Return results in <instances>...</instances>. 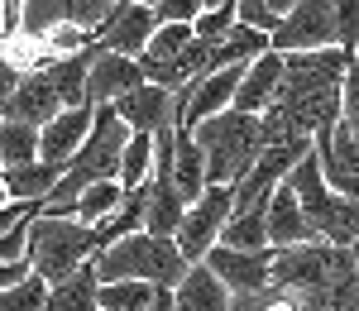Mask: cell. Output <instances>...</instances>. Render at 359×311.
<instances>
[{
	"instance_id": "22",
	"label": "cell",
	"mask_w": 359,
	"mask_h": 311,
	"mask_svg": "<svg viewBox=\"0 0 359 311\" xmlns=\"http://www.w3.org/2000/svg\"><path fill=\"white\" fill-rule=\"evenodd\" d=\"M0 177H5L10 201H43V197H48V187L62 177V168H57V163H43V158H34V163H20V168H0Z\"/></svg>"
},
{
	"instance_id": "6",
	"label": "cell",
	"mask_w": 359,
	"mask_h": 311,
	"mask_svg": "<svg viewBox=\"0 0 359 311\" xmlns=\"http://www.w3.org/2000/svg\"><path fill=\"white\" fill-rule=\"evenodd\" d=\"M335 43V5L331 0H292L278 25L269 29V48L297 53V48H331Z\"/></svg>"
},
{
	"instance_id": "37",
	"label": "cell",
	"mask_w": 359,
	"mask_h": 311,
	"mask_svg": "<svg viewBox=\"0 0 359 311\" xmlns=\"http://www.w3.org/2000/svg\"><path fill=\"white\" fill-rule=\"evenodd\" d=\"M350 258H355V273H359V240L350 244Z\"/></svg>"
},
{
	"instance_id": "8",
	"label": "cell",
	"mask_w": 359,
	"mask_h": 311,
	"mask_svg": "<svg viewBox=\"0 0 359 311\" xmlns=\"http://www.w3.org/2000/svg\"><path fill=\"white\" fill-rule=\"evenodd\" d=\"M115 115L130 125V130H144V134H158L163 125L177 120V106H182V96L172 91V86H158V82H139L135 91H125V96H115L111 101Z\"/></svg>"
},
{
	"instance_id": "36",
	"label": "cell",
	"mask_w": 359,
	"mask_h": 311,
	"mask_svg": "<svg viewBox=\"0 0 359 311\" xmlns=\"http://www.w3.org/2000/svg\"><path fill=\"white\" fill-rule=\"evenodd\" d=\"M149 311H177L172 307V287H154V307Z\"/></svg>"
},
{
	"instance_id": "25",
	"label": "cell",
	"mask_w": 359,
	"mask_h": 311,
	"mask_svg": "<svg viewBox=\"0 0 359 311\" xmlns=\"http://www.w3.org/2000/svg\"><path fill=\"white\" fill-rule=\"evenodd\" d=\"M39 158V125L0 120V168H20Z\"/></svg>"
},
{
	"instance_id": "11",
	"label": "cell",
	"mask_w": 359,
	"mask_h": 311,
	"mask_svg": "<svg viewBox=\"0 0 359 311\" xmlns=\"http://www.w3.org/2000/svg\"><path fill=\"white\" fill-rule=\"evenodd\" d=\"M139 82H144L139 57L111 53V48L96 43V57H91V67H86V106H106V101H115V96L135 91Z\"/></svg>"
},
{
	"instance_id": "40",
	"label": "cell",
	"mask_w": 359,
	"mask_h": 311,
	"mask_svg": "<svg viewBox=\"0 0 359 311\" xmlns=\"http://www.w3.org/2000/svg\"><path fill=\"white\" fill-rule=\"evenodd\" d=\"M0 53H5V39H0Z\"/></svg>"
},
{
	"instance_id": "19",
	"label": "cell",
	"mask_w": 359,
	"mask_h": 311,
	"mask_svg": "<svg viewBox=\"0 0 359 311\" xmlns=\"http://www.w3.org/2000/svg\"><path fill=\"white\" fill-rule=\"evenodd\" d=\"M96 287H101V278H96V263L86 258L77 273H67V278L48 283L43 311H101V307H96Z\"/></svg>"
},
{
	"instance_id": "34",
	"label": "cell",
	"mask_w": 359,
	"mask_h": 311,
	"mask_svg": "<svg viewBox=\"0 0 359 311\" xmlns=\"http://www.w3.org/2000/svg\"><path fill=\"white\" fill-rule=\"evenodd\" d=\"M20 77H25V67H20V62H10V57L0 53V101L15 91V82H20Z\"/></svg>"
},
{
	"instance_id": "33",
	"label": "cell",
	"mask_w": 359,
	"mask_h": 311,
	"mask_svg": "<svg viewBox=\"0 0 359 311\" xmlns=\"http://www.w3.org/2000/svg\"><path fill=\"white\" fill-rule=\"evenodd\" d=\"M20 20H25V0H0V39L20 34Z\"/></svg>"
},
{
	"instance_id": "5",
	"label": "cell",
	"mask_w": 359,
	"mask_h": 311,
	"mask_svg": "<svg viewBox=\"0 0 359 311\" xmlns=\"http://www.w3.org/2000/svg\"><path fill=\"white\" fill-rule=\"evenodd\" d=\"M230 211H235V182H206L201 197L187 201L182 221L172 230V244L182 249L187 263H196V258L221 240V226L230 221Z\"/></svg>"
},
{
	"instance_id": "15",
	"label": "cell",
	"mask_w": 359,
	"mask_h": 311,
	"mask_svg": "<svg viewBox=\"0 0 359 311\" xmlns=\"http://www.w3.org/2000/svg\"><path fill=\"white\" fill-rule=\"evenodd\" d=\"M264 230H269V249H278V244H306V240H316V230L306 226L302 206H297V192L287 187V177H283L273 192H269Z\"/></svg>"
},
{
	"instance_id": "39",
	"label": "cell",
	"mask_w": 359,
	"mask_h": 311,
	"mask_svg": "<svg viewBox=\"0 0 359 311\" xmlns=\"http://www.w3.org/2000/svg\"><path fill=\"white\" fill-rule=\"evenodd\" d=\"M350 62H355V72H359V48H355V57H350Z\"/></svg>"
},
{
	"instance_id": "13",
	"label": "cell",
	"mask_w": 359,
	"mask_h": 311,
	"mask_svg": "<svg viewBox=\"0 0 359 311\" xmlns=\"http://www.w3.org/2000/svg\"><path fill=\"white\" fill-rule=\"evenodd\" d=\"M62 111V96L53 91V82L43 77V67H34L25 72L15 91L0 101V120H25V125H43V120H53Z\"/></svg>"
},
{
	"instance_id": "12",
	"label": "cell",
	"mask_w": 359,
	"mask_h": 311,
	"mask_svg": "<svg viewBox=\"0 0 359 311\" xmlns=\"http://www.w3.org/2000/svg\"><path fill=\"white\" fill-rule=\"evenodd\" d=\"M91 115H96V106L82 101V106H62L53 120H43V125H39V158L67 168V158L77 153V144H82L86 130H91Z\"/></svg>"
},
{
	"instance_id": "9",
	"label": "cell",
	"mask_w": 359,
	"mask_h": 311,
	"mask_svg": "<svg viewBox=\"0 0 359 311\" xmlns=\"http://www.w3.org/2000/svg\"><path fill=\"white\" fill-rule=\"evenodd\" d=\"M154 29H158V25H154V5H149V0H120L115 15L106 20V25H96L91 39H96L101 48H111V53L139 57Z\"/></svg>"
},
{
	"instance_id": "17",
	"label": "cell",
	"mask_w": 359,
	"mask_h": 311,
	"mask_svg": "<svg viewBox=\"0 0 359 311\" xmlns=\"http://www.w3.org/2000/svg\"><path fill=\"white\" fill-rule=\"evenodd\" d=\"M91 57H96V39L72 48V53H48L39 62L43 77L53 82V91L62 96V106H82L86 101V67H91Z\"/></svg>"
},
{
	"instance_id": "35",
	"label": "cell",
	"mask_w": 359,
	"mask_h": 311,
	"mask_svg": "<svg viewBox=\"0 0 359 311\" xmlns=\"http://www.w3.org/2000/svg\"><path fill=\"white\" fill-rule=\"evenodd\" d=\"M25 273H29V258H0V287L20 283Z\"/></svg>"
},
{
	"instance_id": "32",
	"label": "cell",
	"mask_w": 359,
	"mask_h": 311,
	"mask_svg": "<svg viewBox=\"0 0 359 311\" xmlns=\"http://www.w3.org/2000/svg\"><path fill=\"white\" fill-rule=\"evenodd\" d=\"M340 120L350 125V134L359 139V72H355V62L345 67V82H340Z\"/></svg>"
},
{
	"instance_id": "16",
	"label": "cell",
	"mask_w": 359,
	"mask_h": 311,
	"mask_svg": "<svg viewBox=\"0 0 359 311\" xmlns=\"http://www.w3.org/2000/svg\"><path fill=\"white\" fill-rule=\"evenodd\" d=\"M172 307L177 311H230V287L211 273L206 258L187 263V273L172 283Z\"/></svg>"
},
{
	"instance_id": "4",
	"label": "cell",
	"mask_w": 359,
	"mask_h": 311,
	"mask_svg": "<svg viewBox=\"0 0 359 311\" xmlns=\"http://www.w3.org/2000/svg\"><path fill=\"white\" fill-rule=\"evenodd\" d=\"M287 187L297 192V206H302L306 226L316 230V240H326V244H355L359 240V201L340 197L326 182L316 148H306L302 158L287 168Z\"/></svg>"
},
{
	"instance_id": "27",
	"label": "cell",
	"mask_w": 359,
	"mask_h": 311,
	"mask_svg": "<svg viewBox=\"0 0 359 311\" xmlns=\"http://www.w3.org/2000/svg\"><path fill=\"white\" fill-rule=\"evenodd\" d=\"M43 297H48V283L29 268L20 283L0 287V311H43Z\"/></svg>"
},
{
	"instance_id": "38",
	"label": "cell",
	"mask_w": 359,
	"mask_h": 311,
	"mask_svg": "<svg viewBox=\"0 0 359 311\" xmlns=\"http://www.w3.org/2000/svg\"><path fill=\"white\" fill-rule=\"evenodd\" d=\"M5 201H10V192H5V177H0V206H5Z\"/></svg>"
},
{
	"instance_id": "21",
	"label": "cell",
	"mask_w": 359,
	"mask_h": 311,
	"mask_svg": "<svg viewBox=\"0 0 359 311\" xmlns=\"http://www.w3.org/2000/svg\"><path fill=\"white\" fill-rule=\"evenodd\" d=\"M264 211H269V192H264V197H254L249 206H235V211H230V221L221 226V240H216V244H230V249H269Z\"/></svg>"
},
{
	"instance_id": "31",
	"label": "cell",
	"mask_w": 359,
	"mask_h": 311,
	"mask_svg": "<svg viewBox=\"0 0 359 311\" xmlns=\"http://www.w3.org/2000/svg\"><path fill=\"white\" fill-rule=\"evenodd\" d=\"M154 5V25H192L201 15V0H149Z\"/></svg>"
},
{
	"instance_id": "1",
	"label": "cell",
	"mask_w": 359,
	"mask_h": 311,
	"mask_svg": "<svg viewBox=\"0 0 359 311\" xmlns=\"http://www.w3.org/2000/svg\"><path fill=\"white\" fill-rule=\"evenodd\" d=\"M96 249H101V230L77 221V216H48V211H34L29 216L25 258L43 283H57V278L77 273Z\"/></svg>"
},
{
	"instance_id": "18",
	"label": "cell",
	"mask_w": 359,
	"mask_h": 311,
	"mask_svg": "<svg viewBox=\"0 0 359 311\" xmlns=\"http://www.w3.org/2000/svg\"><path fill=\"white\" fill-rule=\"evenodd\" d=\"M230 311H331L321 287H259V292H240L230 297Z\"/></svg>"
},
{
	"instance_id": "7",
	"label": "cell",
	"mask_w": 359,
	"mask_h": 311,
	"mask_svg": "<svg viewBox=\"0 0 359 311\" xmlns=\"http://www.w3.org/2000/svg\"><path fill=\"white\" fill-rule=\"evenodd\" d=\"M326 273H331V244L326 240L269 249V283L278 287H326Z\"/></svg>"
},
{
	"instance_id": "10",
	"label": "cell",
	"mask_w": 359,
	"mask_h": 311,
	"mask_svg": "<svg viewBox=\"0 0 359 311\" xmlns=\"http://www.w3.org/2000/svg\"><path fill=\"white\" fill-rule=\"evenodd\" d=\"M201 258H206L211 273L230 287V297L269 287V249H230V244H211Z\"/></svg>"
},
{
	"instance_id": "24",
	"label": "cell",
	"mask_w": 359,
	"mask_h": 311,
	"mask_svg": "<svg viewBox=\"0 0 359 311\" xmlns=\"http://www.w3.org/2000/svg\"><path fill=\"white\" fill-rule=\"evenodd\" d=\"M96 307L101 311H149L154 307V283L144 278H111L96 287Z\"/></svg>"
},
{
	"instance_id": "26",
	"label": "cell",
	"mask_w": 359,
	"mask_h": 311,
	"mask_svg": "<svg viewBox=\"0 0 359 311\" xmlns=\"http://www.w3.org/2000/svg\"><path fill=\"white\" fill-rule=\"evenodd\" d=\"M154 168V134H144V130H130V139L120 148V168H115V182L120 187H139L144 177Z\"/></svg>"
},
{
	"instance_id": "3",
	"label": "cell",
	"mask_w": 359,
	"mask_h": 311,
	"mask_svg": "<svg viewBox=\"0 0 359 311\" xmlns=\"http://www.w3.org/2000/svg\"><path fill=\"white\" fill-rule=\"evenodd\" d=\"M192 139L206 153V182H240L249 172V163L259 158V148H264V130H259L254 111L225 106V111L196 120Z\"/></svg>"
},
{
	"instance_id": "41",
	"label": "cell",
	"mask_w": 359,
	"mask_h": 311,
	"mask_svg": "<svg viewBox=\"0 0 359 311\" xmlns=\"http://www.w3.org/2000/svg\"><path fill=\"white\" fill-rule=\"evenodd\" d=\"M355 311H359V307H355Z\"/></svg>"
},
{
	"instance_id": "28",
	"label": "cell",
	"mask_w": 359,
	"mask_h": 311,
	"mask_svg": "<svg viewBox=\"0 0 359 311\" xmlns=\"http://www.w3.org/2000/svg\"><path fill=\"white\" fill-rule=\"evenodd\" d=\"M335 5V48L355 57L359 48V0H331Z\"/></svg>"
},
{
	"instance_id": "29",
	"label": "cell",
	"mask_w": 359,
	"mask_h": 311,
	"mask_svg": "<svg viewBox=\"0 0 359 311\" xmlns=\"http://www.w3.org/2000/svg\"><path fill=\"white\" fill-rule=\"evenodd\" d=\"M115 5H120V0H67V20L96 34V25H106L115 15Z\"/></svg>"
},
{
	"instance_id": "23",
	"label": "cell",
	"mask_w": 359,
	"mask_h": 311,
	"mask_svg": "<svg viewBox=\"0 0 359 311\" xmlns=\"http://www.w3.org/2000/svg\"><path fill=\"white\" fill-rule=\"evenodd\" d=\"M125 192H130V187H120L115 177H101V182H86L82 192L72 197V216H77V221H86V226H96V221H106V216H111L115 206L125 201Z\"/></svg>"
},
{
	"instance_id": "30",
	"label": "cell",
	"mask_w": 359,
	"mask_h": 311,
	"mask_svg": "<svg viewBox=\"0 0 359 311\" xmlns=\"http://www.w3.org/2000/svg\"><path fill=\"white\" fill-rule=\"evenodd\" d=\"M230 25H235V0H225V5H216V10H201V15L192 20V34L196 39H221Z\"/></svg>"
},
{
	"instance_id": "14",
	"label": "cell",
	"mask_w": 359,
	"mask_h": 311,
	"mask_svg": "<svg viewBox=\"0 0 359 311\" xmlns=\"http://www.w3.org/2000/svg\"><path fill=\"white\" fill-rule=\"evenodd\" d=\"M278 82H283V53H278V48H264L259 57H249V62H245L230 106H235V111H254V115H259L269 101H273Z\"/></svg>"
},
{
	"instance_id": "20",
	"label": "cell",
	"mask_w": 359,
	"mask_h": 311,
	"mask_svg": "<svg viewBox=\"0 0 359 311\" xmlns=\"http://www.w3.org/2000/svg\"><path fill=\"white\" fill-rule=\"evenodd\" d=\"M172 182L182 201L201 197V187H206V153L192 139V130H182V125H172Z\"/></svg>"
},
{
	"instance_id": "2",
	"label": "cell",
	"mask_w": 359,
	"mask_h": 311,
	"mask_svg": "<svg viewBox=\"0 0 359 311\" xmlns=\"http://www.w3.org/2000/svg\"><path fill=\"white\" fill-rule=\"evenodd\" d=\"M96 278L111 283V278H144L154 287H172L182 273H187V258L172 244V235H149V230H130L111 244H101L96 254Z\"/></svg>"
}]
</instances>
